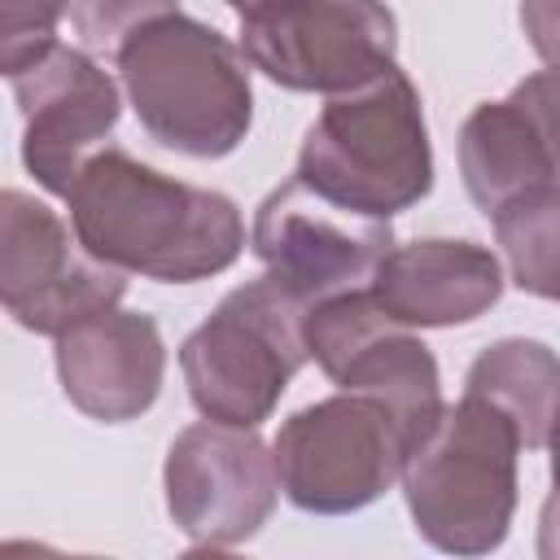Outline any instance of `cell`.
I'll use <instances>...</instances> for the list:
<instances>
[{
    "label": "cell",
    "mask_w": 560,
    "mask_h": 560,
    "mask_svg": "<svg viewBox=\"0 0 560 560\" xmlns=\"http://www.w3.org/2000/svg\"><path fill=\"white\" fill-rule=\"evenodd\" d=\"M459 175L477 210L490 219L521 192L534 188H560L556 162L529 122V114L503 96L477 105L459 127Z\"/></svg>",
    "instance_id": "obj_15"
},
{
    "label": "cell",
    "mask_w": 560,
    "mask_h": 560,
    "mask_svg": "<svg viewBox=\"0 0 560 560\" xmlns=\"http://www.w3.org/2000/svg\"><path fill=\"white\" fill-rule=\"evenodd\" d=\"M179 0H70V22L88 48H114L144 22L175 13Z\"/></svg>",
    "instance_id": "obj_19"
},
{
    "label": "cell",
    "mask_w": 560,
    "mask_h": 560,
    "mask_svg": "<svg viewBox=\"0 0 560 560\" xmlns=\"http://www.w3.org/2000/svg\"><path fill=\"white\" fill-rule=\"evenodd\" d=\"M241 52L289 92H354L394 70L398 22L385 0H276L241 18Z\"/></svg>",
    "instance_id": "obj_7"
},
{
    "label": "cell",
    "mask_w": 560,
    "mask_h": 560,
    "mask_svg": "<svg viewBox=\"0 0 560 560\" xmlns=\"http://www.w3.org/2000/svg\"><path fill=\"white\" fill-rule=\"evenodd\" d=\"M74 236L118 271L192 284L228 271L245 249V223L228 192L171 179L105 144L70 188Z\"/></svg>",
    "instance_id": "obj_1"
},
{
    "label": "cell",
    "mask_w": 560,
    "mask_h": 560,
    "mask_svg": "<svg viewBox=\"0 0 560 560\" xmlns=\"http://www.w3.org/2000/svg\"><path fill=\"white\" fill-rule=\"evenodd\" d=\"M368 289L394 319L411 328H451L486 315L499 302L503 267L477 241L424 236L394 245Z\"/></svg>",
    "instance_id": "obj_14"
},
{
    "label": "cell",
    "mask_w": 560,
    "mask_h": 560,
    "mask_svg": "<svg viewBox=\"0 0 560 560\" xmlns=\"http://www.w3.org/2000/svg\"><path fill=\"white\" fill-rule=\"evenodd\" d=\"M61 394L92 420L122 424L144 416L166 376V346L149 315L101 311L57 337L52 350Z\"/></svg>",
    "instance_id": "obj_13"
},
{
    "label": "cell",
    "mask_w": 560,
    "mask_h": 560,
    "mask_svg": "<svg viewBox=\"0 0 560 560\" xmlns=\"http://www.w3.org/2000/svg\"><path fill=\"white\" fill-rule=\"evenodd\" d=\"M464 394L494 402L516 424L521 446L542 451L560 420V354L529 337H503L472 359Z\"/></svg>",
    "instance_id": "obj_16"
},
{
    "label": "cell",
    "mask_w": 560,
    "mask_h": 560,
    "mask_svg": "<svg viewBox=\"0 0 560 560\" xmlns=\"http://www.w3.org/2000/svg\"><path fill=\"white\" fill-rule=\"evenodd\" d=\"M241 18H249V13H258V9H267V4H276V0H228Z\"/></svg>",
    "instance_id": "obj_24"
},
{
    "label": "cell",
    "mask_w": 560,
    "mask_h": 560,
    "mask_svg": "<svg viewBox=\"0 0 560 560\" xmlns=\"http://www.w3.org/2000/svg\"><path fill=\"white\" fill-rule=\"evenodd\" d=\"M551 490L560 494V420H556V429H551Z\"/></svg>",
    "instance_id": "obj_23"
},
{
    "label": "cell",
    "mask_w": 560,
    "mask_h": 560,
    "mask_svg": "<svg viewBox=\"0 0 560 560\" xmlns=\"http://www.w3.org/2000/svg\"><path fill=\"white\" fill-rule=\"evenodd\" d=\"M22 114V162L52 197H70L88 158L118 122V83L70 44H52L13 79Z\"/></svg>",
    "instance_id": "obj_12"
},
{
    "label": "cell",
    "mask_w": 560,
    "mask_h": 560,
    "mask_svg": "<svg viewBox=\"0 0 560 560\" xmlns=\"http://www.w3.org/2000/svg\"><path fill=\"white\" fill-rule=\"evenodd\" d=\"M166 512L192 547H241L249 542L280 494V472L271 446L241 424L206 420L188 424L162 468Z\"/></svg>",
    "instance_id": "obj_10"
},
{
    "label": "cell",
    "mask_w": 560,
    "mask_h": 560,
    "mask_svg": "<svg viewBox=\"0 0 560 560\" xmlns=\"http://www.w3.org/2000/svg\"><path fill=\"white\" fill-rule=\"evenodd\" d=\"M271 455L280 490L293 508L315 516H346L402 481L407 438L385 402L341 389L293 411L280 424Z\"/></svg>",
    "instance_id": "obj_6"
},
{
    "label": "cell",
    "mask_w": 560,
    "mask_h": 560,
    "mask_svg": "<svg viewBox=\"0 0 560 560\" xmlns=\"http://www.w3.org/2000/svg\"><path fill=\"white\" fill-rule=\"evenodd\" d=\"M249 245L271 276L315 306L324 298L368 289L394 249V232L389 219L359 214L293 175L276 184L254 210Z\"/></svg>",
    "instance_id": "obj_11"
},
{
    "label": "cell",
    "mask_w": 560,
    "mask_h": 560,
    "mask_svg": "<svg viewBox=\"0 0 560 560\" xmlns=\"http://www.w3.org/2000/svg\"><path fill=\"white\" fill-rule=\"evenodd\" d=\"M516 424L486 398L464 394L402 464V499L416 529L451 556H486L516 512Z\"/></svg>",
    "instance_id": "obj_4"
},
{
    "label": "cell",
    "mask_w": 560,
    "mask_h": 560,
    "mask_svg": "<svg viewBox=\"0 0 560 560\" xmlns=\"http://www.w3.org/2000/svg\"><path fill=\"white\" fill-rule=\"evenodd\" d=\"M508 96L529 114V122L538 127V136H542V144L556 162V175H560V66L521 79Z\"/></svg>",
    "instance_id": "obj_20"
},
{
    "label": "cell",
    "mask_w": 560,
    "mask_h": 560,
    "mask_svg": "<svg viewBox=\"0 0 560 560\" xmlns=\"http://www.w3.org/2000/svg\"><path fill=\"white\" fill-rule=\"evenodd\" d=\"M70 0H0V70L13 79L57 44V22Z\"/></svg>",
    "instance_id": "obj_18"
},
{
    "label": "cell",
    "mask_w": 560,
    "mask_h": 560,
    "mask_svg": "<svg viewBox=\"0 0 560 560\" xmlns=\"http://www.w3.org/2000/svg\"><path fill=\"white\" fill-rule=\"evenodd\" d=\"M298 175L372 219L416 206L433 188V149L416 83L394 66L354 92L328 96L302 136Z\"/></svg>",
    "instance_id": "obj_3"
},
{
    "label": "cell",
    "mask_w": 560,
    "mask_h": 560,
    "mask_svg": "<svg viewBox=\"0 0 560 560\" xmlns=\"http://www.w3.org/2000/svg\"><path fill=\"white\" fill-rule=\"evenodd\" d=\"M494 236L512 284L521 293L560 302V188L512 197L494 214Z\"/></svg>",
    "instance_id": "obj_17"
},
{
    "label": "cell",
    "mask_w": 560,
    "mask_h": 560,
    "mask_svg": "<svg viewBox=\"0 0 560 560\" xmlns=\"http://www.w3.org/2000/svg\"><path fill=\"white\" fill-rule=\"evenodd\" d=\"M306 315L311 302L271 271L236 284L179 346L192 407L206 420L258 429L311 359Z\"/></svg>",
    "instance_id": "obj_5"
},
{
    "label": "cell",
    "mask_w": 560,
    "mask_h": 560,
    "mask_svg": "<svg viewBox=\"0 0 560 560\" xmlns=\"http://www.w3.org/2000/svg\"><path fill=\"white\" fill-rule=\"evenodd\" d=\"M127 271L96 258L31 192H0V302L26 328L61 337L66 328L118 306Z\"/></svg>",
    "instance_id": "obj_9"
},
{
    "label": "cell",
    "mask_w": 560,
    "mask_h": 560,
    "mask_svg": "<svg viewBox=\"0 0 560 560\" xmlns=\"http://www.w3.org/2000/svg\"><path fill=\"white\" fill-rule=\"evenodd\" d=\"M538 556L542 560H560V494L551 490L542 512H538Z\"/></svg>",
    "instance_id": "obj_22"
},
{
    "label": "cell",
    "mask_w": 560,
    "mask_h": 560,
    "mask_svg": "<svg viewBox=\"0 0 560 560\" xmlns=\"http://www.w3.org/2000/svg\"><path fill=\"white\" fill-rule=\"evenodd\" d=\"M521 31L547 66H560V0H521Z\"/></svg>",
    "instance_id": "obj_21"
},
{
    "label": "cell",
    "mask_w": 560,
    "mask_h": 560,
    "mask_svg": "<svg viewBox=\"0 0 560 560\" xmlns=\"http://www.w3.org/2000/svg\"><path fill=\"white\" fill-rule=\"evenodd\" d=\"M306 350L337 389L368 394L389 407L407 438V455L442 420V376L411 324L394 319L372 289L324 298L306 315Z\"/></svg>",
    "instance_id": "obj_8"
},
{
    "label": "cell",
    "mask_w": 560,
    "mask_h": 560,
    "mask_svg": "<svg viewBox=\"0 0 560 560\" xmlns=\"http://www.w3.org/2000/svg\"><path fill=\"white\" fill-rule=\"evenodd\" d=\"M118 79L140 127L184 158L232 153L254 122L249 57L188 13H162L118 44Z\"/></svg>",
    "instance_id": "obj_2"
}]
</instances>
